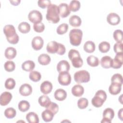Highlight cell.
<instances>
[{
    "label": "cell",
    "mask_w": 123,
    "mask_h": 123,
    "mask_svg": "<svg viewBox=\"0 0 123 123\" xmlns=\"http://www.w3.org/2000/svg\"><path fill=\"white\" fill-rule=\"evenodd\" d=\"M65 51H66V49L65 46L63 44L59 43V48L56 53L60 55H62L65 53Z\"/></svg>",
    "instance_id": "obj_48"
},
{
    "label": "cell",
    "mask_w": 123,
    "mask_h": 123,
    "mask_svg": "<svg viewBox=\"0 0 123 123\" xmlns=\"http://www.w3.org/2000/svg\"><path fill=\"white\" fill-rule=\"evenodd\" d=\"M40 91L44 94L47 95L51 92L52 89V85L48 81H44L40 85Z\"/></svg>",
    "instance_id": "obj_15"
},
{
    "label": "cell",
    "mask_w": 123,
    "mask_h": 123,
    "mask_svg": "<svg viewBox=\"0 0 123 123\" xmlns=\"http://www.w3.org/2000/svg\"><path fill=\"white\" fill-rule=\"evenodd\" d=\"M17 54L16 50L13 47H8L5 50L4 55L5 57L9 60L14 59Z\"/></svg>",
    "instance_id": "obj_23"
},
{
    "label": "cell",
    "mask_w": 123,
    "mask_h": 123,
    "mask_svg": "<svg viewBox=\"0 0 123 123\" xmlns=\"http://www.w3.org/2000/svg\"><path fill=\"white\" fill-rule=\"evenodd\" d=\"M47 20L50 23L57 24L60 21L59 7L55 4H51L47 8L46 15Z\"/></svg>",
    "instance_id": "obj_1"
},
{
    "label": "cell",
    "mask_w": 123,
    "mask_h": 123,
    "mask_svg": "<svg viewBox=\"0 0 123 123\" xmlns=\"http://www.w3.org/2000/svg\"><path fill=\"white\" fill-rule=\"evenodd\" d=\"M19 92L23 96H28L32 93V87L28 84H24L20 86Z\"/></svg>",
    "instance_id": "obj_16"
},
{
    "label": "cell",
    "mask_w": 123,
    "mask_h": 123,
    "mask_svg": "<svg viewBox=\"0 0 123 123\" xmlns=\"http://www.w3.org/2000/svg\"><path fill=\"white\" fill-rule=\"evenodd\" d=\"M122 86V85L118 83H111L109 88V92L113 95L118 94L121 91Z\"/></svg>",
    "instance_id": "obj_19"
},
{
    "label": "cell",
    "mask_w": 123,
    "mask_h": 123,
    "mask_svg": "<svg viewBox=\"0 0 123 123\" xmlns=\"http://www.w3.org/2000/svg\"><path fill=\"white\" fill-rule=\"evenodd\" d=\"M107 21L108 23L112 25H118L121 21L120 17L118 14L114 12L109 13L107 17Z\"/></svg>",
    "instance_id": "obj_12"
},
{
    "label": "cell",
    "mask_w": 123,
    "mask_h": 123,
    "mask_svg": "<svg viewBox=\"0 0 123 123\" xmlns=\"http://www.w3.org/2000/svg\"><path fill=\"white\" fill-rule=\"evenodd\" d=\"M84 49L87 53H92L95 50V44L92 41H87L84 45Z\"/></svg>",
    "instance_id": "obj_29"
},
{
    "label": "cell",
    "mask_w": 123,
    "mask_h": 123,
    "mask_svg": "<svg viewBox=\"0 0 123 123\" xmlns=\"http://www.w3.org/2000/svg\"><path fill=\"white\" fill-rule=\"evenodd\" d=\"M12 98V95L9 92L5 91L3 92L0 97V104L1 106L8 105Z\"/></svg>",
    "instance_id": "obj_14"
},
{
    "label": "cell",
    "mask_w": 123,
    "mask_h": 123,
    "mask_svg": "<svg viewBox=\"0 0 123 123\" xmlns=\"http://www.w3.org/2000/svg\"><path fill=\"white\" fill-rule=\"evenodd\" d=\"M123 52L116 53L114 58L112 59L111 67L114 69H118L122 67L123 63Z\"/></svg>",
    "instance_id": "obj_10"
},
{
    "label": "cell",
    "mask_w": 123,
    "mask_h": 123,
    "mask_svg": "<svg viewBox=\"0 0 123 123\" xmlns=\"http://www.w3.org/2000/svg\"><path fill=\"white\" fill-rule=\"evenodd\" d=\"M59 48V43L55 41H51L49 42L47 46V50L48 52L49 53H57Z\"/></svg>",
    "instance_id": "obj_18"
},
{
    "label": "cell",
    "mask_w": 123,
    "mask_h": 123,
    "mask_svg": "<svg viewBox=\"0 0 123 123\" xmlns=\"http://www.w3.org/2000/svg\"><path fill=\"white\" fill-rule=\"evenodd\" d=\"M113 37L117 42H123V32L121 30L117 29L114 31L113 34Z\"/></svg>",
    "instance_id": "obj_38"
},
{
    "label": "cell",
    "mask_w": 123,
    "mask_h": 123,
    "mask_svg": "<svg viewBox=\"0 0 123 123\" xmlns=\"http://www.w3.org/2000/svg\"><path fill=\"white\" fill-rule=\"evenodd\" d=\"M30 104L26 100H21L18 104V109L22 112H25L29 109Z\"/></svg>",
    "instance_id": "obj_34"
},
{
    "label": "cell",
    "mask_w": 123,
    "mask_h": 123,
    "mask_svg": "<svg viewBox=\"0 0 123 123\" xmlns=\"http://www.w3.org/2000/svg\"><path fill=\"white\" fill-rule=\"evenodd\" d=\"M111 83H116L120 84H123L122 75L119 74H115L112 75L111 78Z\"/></svg>",
    "instance_id": "obj_44"
},
{
    "label": "cell",
    "mask_w": 123,
    "mask_h": 123,
    "mask_svg": "<svg viewBox=\"0 0 123 123\" xmlns=\"http://www.w3.org/2000/svg\"><path fill=\"white\" fill-rule=\"evenodd\" d=\"M54 98L59 101H63L67 97V93L63 89L59 88L57 89L54 92Z\"/></svg>",
    "instance_id": "obj_21"
},
{
    "label": "cell",
    "mask_w": 123,
    "mask_h": 123,
    "mask_svg": "<svg viewBox=\"0 0 123 123\" xmlns=\"http://www.w3.org/2000/svg\"><path fill=\"white\" fill-rule=\"evenodd\" d=\"M86 62L87 64L91 67H96L99 64L98 59L93 55L88 56L86 59Z\"/></svg>",
    "instance_id": "obj_32"
},
{
    "label": "cell",
    "mask_w": 123,
    "mask_h": 123,
    "mask_svg": "<svg viewBox=\"0 0 123 123\" xmlns=\"http://www.w3.org/2000/svg\"><path fill=\"white\" fill-rule=\"evenodd\" d=\"M4 67L6 71L11 72L14 70L15 68V65L13 62L11 61H8L4 63Z\"/></svg>",
    "instance_id": "obj_40"
},
{
    "label": "cell",
    "mask_w": 123,
    "mask_h": 123,
    "mask_svg": "<svg viewBox=\"0 0 123 123\" xmlns=\"http://www.w3.org/2000/svg\"><path fill=\"white\" fill-rule=\"evenodd\" d=\"M70 68L69 62L65 60H62L59 62L57 65V70L59 72H68Z\"/></svg>",
    "instance_id": "obj_17"
},
{
    "label": "cell",
    "mask_w": 123,
    "mask_h": 123,
    "mask_svg": "<svg viewBox=\"0 0 123 123\" xmlns=\"http://www.w3.org/2000/svg\"><path fill=\"white\" fill-rule=\"evenodd\" d=\"M90 78V74L86 70L77 71L74 74V81L77 83H87L89 81Z\"/></svg>",
    "instance_id": "obj_6"
},
{
    "label": "cell",
    "mask_w": 123,
    "mask_h": 123,
    "mask_svg": "<svg viewBox=\"0 0 123 123\" xmlns=\"http://www.w3.org/2000/svg\"><path fill=\"white\" fill-rule=\"evenodd\" d=\"M38 62L42 65H46L49 64L51 61L49 56L47 54H42L38 57Z\"/></svg>",
    "instance_id": "obj_26"
},
{
    "label": "cell",
    "mask_w": 123,
    "mask_h": 123,
    "mask_svg": "<svg viewBox=\"0 0 123 123\" xmlns=\"http://www.w3.org/2000/svg\"><path fill=\"white\" fill-rule=\"evenodd\" d=\"M58 80L59 83L62 86H68L71 82V76L68 72L59 73Z\"/></svg>",
    "instance_id": "obj_7"
},
{
    "label": "cell",
    "mask_w": 123,
    "mask_h": 123,
    "mask_svg": "<svg viewBox=\"0 0 123 123\" xmlns=\"http://www.w3.org/2000/svg\"><path fill=\"white\" fill-rule=\"evenodd\" d=\"M80 6L81 4L79 1L73 0L70 2L69 5V8L70 11H72L73 12H75L79 10Z\"/></svg>",
    "instance_id": "obj_33"
},
{
    "label": "cell",
    "mask_w": 123,
    "mask_h": 123,
    "mask_svg": "<svg viewBox=\"0 0 123 123\" xmlns=\"http://www.w3.org/2000/svg\"><path fill=\"white\" fill-rule=\"evenodd\" d=\"M114 116V112L111 108H107L104 110L103 112V119L101 123H111L112 119Z\"/></svg>",
    "instance_id": "obj_9"
},
{
    "label": "cell",
    "mask_w": 123,
    "mask_h": 123,
    "mask_svg": "<svg viewBox=\"0 0 123 123\" xmlns=\"http://www.w3.org/2000/svg\"><path fill=\"white\" fill-rule=\"evenodd\" d=\"M29 77L31 80L36 82L39 81L41 79V75L39 72L36 71H34L30 72Z\"/></svg>",
    "instance_id": "obj_36"
},
{
    "label": "cell",
    "mask_w": 123,
    "mask_h": 123,
    "mask_svg": "<svg viewBox=\"0 0 123 123\" xmlns=\"http://www.w3.org/2000/svg\"><path fill=\"white\" fill-rule=\"evenodd\" d=\"M83 32L79 29H72L69 33L70 42L74 46H79L82 41Z\"/></svg>",
    "instance_id": "obj_4"
},
{
    "label": "cell",
    "mask_w": 123,
    "mask_h": 123,
    "mask_svg": "<svg viewBox=\"0 0 123 123\" xmlns=\"http://www.w3.org/2000/svg\"><path fill=\"white\" fill-rule=\"evenodd\" d=\"M54 114L49 110L46 109L41 113L42 119L46 122H49L52 120Z\"/></svg>",
    "instance_id": "obj_27"
},
{
    "label": "cell",
    "mask_w": 123,
    "mask_h": 123,
    "mask_svg": "<svg viewBox=\"0 0 123 123\" xmlns=\"http://www.w3.org/2000/svg\"><path fill=\"white\" fill-rule=\"evenodd\" d=\"M37 4L38 6L40 8L45 9L47 7H48L51 4V1L49 0H38L37 1Z\"/></svg>",
    "instance_id": "obj_46"
},
{
    "label": "cell",
    "mask_w": 123,
    "mask_h": 123,
    "mask_svg": "<svg viewBox=\"0 0 123 123\" xmlns=\"http://www.w3.org/2000/svg\"><path fill=\"white\" fill-rule=\"evenodd\" d=\"M106 98L107 94L106 92L103 90H99L96 93L95 96L92 98L91 103L94 107L99 108L102 106Z\"/></svg>",
    "instance_id": "obj_5"
},
{
    "label": "cell",
    "mask_w": 123,
    "mask_h": 123,
    "mask_svg": "<svg viewBox=\"0 0 123 123\" xmlns=\"http://www.w3.org/2000/svg\"><path fill=\"white\" fill-rule=\"evenodd\" d=\"M28 18L29 20L34 24L40 23L42 20L41 13L37 10H32L28 14Z\"/></svg>",
    "instance_id": "obj_8"
},
{
    "label": "cell",
    "mask_w": 123,
    "mask_h": 123,
    "mask_svg": "<svg viewBox=\"0 0 123 123\" xmlns=\"http://www.w3.org/2000/svg\"><path fill=\"white\" fill-rule=\"evenodd\" d=\"M35 67L34 62L31 60L26 61L22 64V68L23 70L27 72L32 71Z\"/></svg>",
    "instance_id": "obj_25"
},
{
    "label": "cell",
    "mask_w": 123,
    "mask_h": 123,
    "mask_svg": "<svg viewBox=\"0 0 123 123\" xmlns=\"http://www.w3.org/2000/svg\"><path fill=\"white\" fill-rule=\"evenodd\" d=\"M26 119L29 123H38L39 118L37 114L34 112H30L26 115Z\"/></svg>",
    "instance_id": "obj_28"
},
{
    "label": "cell",
    "mask_w": 123,
    "mask_h": 123,
    "mask_svg": "<svg viewBox=\"0 0 123 123\" xmlns=\"http://www.w3.org/2000/svg\"><path fill=\"white\" fill-rule=\"evenodd\" d=\"M69 22L71 26L73 27H78L81 25L82 21L80 17L76 15H74L70 17Z\"/></svg>",
    "instance_id": "obj_24"
},
{
    "label": "cell",
    "mask_w": 123,
    "mask_h": 123,
    "mask_svg": "<svg viewBox=\"0 0 123 123\" xmlns=\"http://www.w3.org/2000/svg\"><path fill=\"white\" fill-rule=\"evenodd\" d=\"M123 42H117L114 45L113 49L115 52L116 53L123 52Z\"/></svg>",
    "instance_id": "obj_47"
},
{
    "label": "cell",
    "mask_w": 123,
    "mask_h": 123,
    "mask_svg": "<svg viewBox=\"0 0 123 123\" xmlns=\"http://www.w3.org/2000/svg\"><path fill=\"white\" fill-rule=\"evenodd\" d=\"M59 14L62 18H65L67 17L71 13L70 10L69 8V6L67 3H62L59 6Z\"/></svg>",
    "instance_id": "obj_13"
},
{
    "label": "cell",
    "mask_w": 123,
    "mask_h": 123,
    "mask_svg": "<svg viewBox=\"0 0 123 123\" xmlns=\"http://www.w3.org/2000/svg\"><path fill=\"white\" fill-rule=\"evenodd\" d=\"M3 32L7 41L11 44H15L18 42L19 37L16 33L15 29L12 25H6L3 28Z\"/></svg>",
    "instance_id": "obj_2"
},
{
    "label": "cell",
    "mask_w": 123,
    "mask_h": 123,
    "mask_svg": "<svg viewBox=\"0 0 123 123\" xmlns=\"http://www.w3.org/2000/svg\"><path fill=\"white\" fill-rule=\"evenodd\" d=\"M33 29L36 32L41 33L45 29V25L41 22L34 24L33 25Z\"/></svg>",
    "instance_id": "obj_45"
},
{
    "label": "cell",
    "mask_w": 123,
    "mask_h": 123,
    "mask_svg": "<svg viewBox=\"0 0 123 123\" xmlns=\"http://www.w3.org/2000/svg\"><path fill=\"white\" fill-rule=\"evenodd\" d=\"M46 109L49 110L55 115L58 111L59 106L56 103L51 101Z\"/></svg>",
    "instance_id": "obj_43"
},
{
    "label": "cell",
    "mask_w": 123,
    "mask_h": 123,
    "mask_svg": "<svg viewBox=\"0 0 123 123\" xmlns=\"http://www.w3.org/2000/svg\"><path fill=\"white\" fill-rule=\"evenodd\" d=\"M21 0H10V2L11 3V4L14 6H17L19 5L20 3Z\"/></svg>",
    "instance_id": "obj_49"
},
{
    "label": "cell",
    "mask_w": 123,
    "mask_h": 123,
    "mask_svg": "<svg viewBox=\"0 0 123 123\" xmlns=\"http://www.w3.org/2000/svg\"><path fill=\"white\" fill-rule=\"evenodd\" d=\"M84 92V88L83 86L80 85H76L72 88V93L75 97H81L83 95Z\"/></svg>",
    "instance_id": "obj_22"
},
{
    "label": "cell",
    "mask_w": 123,
    "mask_h": 123,
    "mask_svg": "<svg viewBox=\"0 0 123 123\" xmlns=\"http://www.w3.org/2000/svg\"><path fill=\"white\" fill-rule=\"evenodd\" d=\"M44 44V40L43 38L39 36L34 37L32 40V47L34 49L38 50L42 49Z\"/></svg>",
    "instance_id": "obj_11"
},
{
    "label": "cell",
    "mask_w": 123,
    "mask_h": 123,
    "mask_svg": "<svg viewBox=\"0 0 123 123\" xmlns=\"http://www.w3.org/2000/svg\"><path fill=\"white\" fill-rule=\"evenodd\" d=\"M68 29V25L67 24H62L57 28L56 32L59 35H63L67 32Z\"/></svg>",
    "instance_id": "obj_39"
},
{
    "label": "cell",
    "mask_w": 123,
    "mask_h": 123,
    "mask_svg": "<svg viewBox=\"0 0 123 123\" xmlns=\"http://www.w3.org/2000/svg\"><path fill=\"white\" fill-rule=\"evenodd\" d=\"M68 57L71 61L73 66L75 68H80L83 64V61L80 53L77 50L71 49L68 52Z\"/></svg>",
    "instance_id": "obj_3"
},
{
    "label": "cell",
    "mask_w": 123,
    "mask_h": 123,
    "mask_svg": "<svg viewBox=\"0 0 123 123\" xmlns=\"http://www.w3.org/2000/svg\"><path fill=\"white\" fill-rule=\"evenodd\" d=\"M16 114V111L12 107L7 108L4 111V115L8 119L14 118Z\"/></svg>",
    "instance_id": "obj_37"
},
{
    "label": "cell",
    "mask_w": 123,
    "mask_h": 123,
    "mask_svg": "<svg viewBox=\"0 0 123 123\" xmlns=\"http://www.w3.org/2000/svg\"><path fill=\"white\" fill-rule=\"evenodd\" d=\"M19 31L23 34L28 33L30 30V25L27 22H23L21 23L18 27Z\"/></svg>",
    "instance_id": "obj_30"
},
{
    "label": "cell",
    "mask_w": 123,
    "mask_h": 123,
    "mask_svg": "<svg viewBox=\"0 0 123 123\" xmlns=\"http://www.w3.org/2000/svg\"><path fill=\"white\" fill-rule=\"evenodd\" d=\"M112 63V59L110 56H103L100 60V64L104 68H110L111 67Z\"/></svg>",
    "instance_id": "obj_20"
},
{
    "label": "cell",
    "mask_w": 123,
    "mask_h": 123,
    "mask_svg": "<svg viewBox=\"0 0 123 123\" xmlns=\"http://www.w3.org/2000/svg\"><path fill=\"white\" fill-rule=\"evenodd\" d=\"M38 101L40 106L46 108L48 106L51 102L50 98L47 95H43L40 96L38 98Z\"/></svg>",
    "instance_id": "obj_31"
},
{
    "label": "cell",
    "mask_w": 123,
    "mask_h": 123,
    "mask_svg": "<svg viewBox=\"0 0 123 123\" xmlns=\"http://www.w3.org/2000/svg\"><path fill=\"white\" fill-rule=\"evenodd\" d=\"M88 105V100L85 98H81L78 99L77 102V106L80 109H86Z\"/></svg>",
    "instance_id": "obj_41"
},
{
    "label": "cell",
    "mask_w": 123,
    "mask_h": 123,
    "mask_svg": "<svg viewBox=\"0 0 123 123\" xmlns=\"http://www.w3.org/2000/svg\"><path fill=\"white\" fill-rule=\"evenodd\" d=\"M118 117L120 118V119L121 121H123V109H121L118 113Z\"/></svg>",
    "instance_id": "obj_50"
},
{
    "label": "cell",
    "mask_w": 123,
    "mask_h": 123,
    "mask_svg": "<svg viewBox=\"0 0 123 123\" xmlns=\"http://www.w3.org/2000/svg\"><path fill=\"white\" fill-rule=\"evenodd\" d=\"M98 49L102 53L107 52L110 49V44L107 41H102L99 44Z\"/></svg>",
    "instance_id": "obj_35"
},
{
    "label": "cell",
    "mask_w": 123,
    "mask_h": 123,
    "mask_svg": "<svg viewBox=\"0 0 123 123\" xmlns=\"http://www.w3.org/2000/svg\"><path fill=\"white\" fill-rule=\"evenodd\" d=\"M15 81L13 78H9L5 82V87L7 89H12L15 87Z\"/></svg>",
    "instance_id": "obj_42"
}]
</instances>
